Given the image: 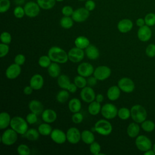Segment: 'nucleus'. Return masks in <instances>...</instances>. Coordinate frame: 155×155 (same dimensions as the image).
I'll use <instances>...</instances> for the list:
<instances>
[{
  "label": "nucleus",
  "mask_w": 155,
  "mask_h": 155,
  "mask_svg": "<svg viewBox=\"0 0 155 155\" xmlns=\"http://www.w3.org/2000/svg\"><path fill=\"white\" fill-rule=\"evenodd\" d=\"M48 56L51 61L59 64L66 63L68 59V53L62 48L57 46L51 47L48 50Z\"/></svg>",
  "instance_id": "obj_1"
},
{
  "label": "nucleus",
  "mask_w": 155,
  "mask_h": 155,
  "mask_svg": "<svg viewBox=\"0 0 155 155\" xmlns=\"http://www.w3.org/2000/svg\"><path fill=\"white\" fill-rule=\"evenodd\" d=\"M96 4L92 0H88L85 4V8H86L88 11H92L95 8Z\"/></svg>",
  "instance_id": "obj_54"
},
{
  "label": "nucleus",
  "mask_w": 155,
  "mask_h": 155,
  "mask_svg": "<svg viewBox=\"0 0 155 155\" xmlns=\"http://www.w3.org/2000/svg\"><path fill=\"white\" fill-rule=\"evenodd\" d=\"M38 130L40 134L42 136H48L50 135L52 131V128L48 123H43L39 125Z\"/></svg>",
  "instance_id": "obj_34"
},
{
  "label": "nucleus",
  "mask_w": 155,
  "mask_h": 155,
  "mask_svg": "<svg viewBox=\"0 0 155 155\" xmlns=\"http://www.w3.org/2000/svg\"><path fill=\"white\" fill-rule=\"evenodd\" d=\"M10 126L18 134L24 135L28 129V123L21 116H15L12 118Z\"/></svg>",
  "instance_id": "obj_2"
},
{
  "label": "nucleus",
  "mask_w": 155,
  "mask_h": 155,
  "mask_svg": "<svg viewBox=\"0 0 155 155\" xmlns=\"http://www.w3.org/2000/svg\"><path fill=\"white\" fill-rule=\"evenodd\" d=\"M135 144L137 149L142 152L147 151L152 147L151 140L145 135H138L136 138Z\"/></svg>",
  "instance_id": "obj_7"
},
{
  "label": "nucleus",
  "mask_w": 155,
  "mask_h": 155,
  "mask_svg": "<svg viewBox=\"0 0 155 155\" xmlns=\"http://www.w3.org/2000/svg\"><path fill=\"white\" fill-rule=\"evenodd\" d=\"M117 116L122 120H127L131 116V111L126 107H122L118 110Z\"/></svg>",
  "instance_id": "obj_39"
},
{
  "label": "nucleus",
  "mask_w": 155,
  "mask_h": 155,
  "mask_svg": "<svg viewBox=\"0 0 155 155\" xmlns=\"http://www.w3.org/2000/svg\"><path fill=\"white\" fill-rule=\"evenodd\" d=\"M117 86L121 91L127 93L133 92L135 88V85L133 80L127 77L120 79L117 82Z\"/></svg>",
  "instance_id": "obj_8"
},
{
  "label": "nucleus",
  "mask_w": 155,
  "mask_h": 155,
  "mask_svg": "<svg viewBox=\"0 0 155 155\" xmlns=\"http://www.w3.org/2000/svg\"><path fill=\"white\" fill-rule=\"evenodd\" d=\"M94 129L95 131L102 136H108L111 133L113 127L107 119H100L95 123Z\"/></svg>",
  "instance_id": "obj_4"
},
{
  "label": "nucleus",
  "mask_w": 155,
  "mask_h": 155,
  "mask_svg": "<svg viewBox=\"0 0 155 155\" xmlns=\"http://www.w3.org/2000/svg\"><path fill=\"white\" fill-rule=\"evenodd\" d=\"M14 61H15V64H16L19 65H22L25 63V57L22 54H18L15 56V58L14 59Z\"/></svg>",
  "instance_id": "obj_53"
},
{
  "label": "nucleus",
  "mask_w": 155,
  "mask_h": 155,
  "mask_svg": "<svg viewBox=\"0 0 155 155\" xmlns=\"http://www.w3.org/2000/svg\"><path fill=\"white\" fill-rule=\"evenodd\" d=\"M12 118L7 112H2L0 114V128L1 130L7 128L11 122Z\"/></svg>",
  "instance_id": "obj_26"
},
{
  "label": "nucleus",
  "mask_w": 155,
  "mask_h": 155,
  "mask_svg": "<svg viewBox=\"0 0 155 155\" xmlns=\"http://www.w3.org/2000/svg\"><path fill=\"white\" fill-rule=\"evenodd\" d=\"M97 79L93 76H89L87 79V84L89 85L90 87H93L97 84Z\"/></svg>",
  "instance_id": "obj_55"
},
{
  "label": "nucleus",
  "mask_w": 155,
  "mask_h": 155,
  "mask_svg": "<svg viewBox=\"0 0 155 155\" xmlns=\"http://www.w3.org/2000/svg\"><path fill=\"white\" fill-rule=\"evenodd\" d=\"M81 140L86 144H91L94 142L95 137L93 133L88 130H84L81 133Z\"/></svg>",
  "instance_id": "obj_28"
},
{
  "label": "nucleus",
  "mask_w": 155,
  "mask_h": 155,
  "mask_svg": "<svg viewBox=\"0 0 155 155\" xmlns=\"http://www.w3.org/2000/svg\"><path fill=\"white\" fill-rule=\"evenodd\" d=\"M120 89L118 86L113 85L110 87L107 92V96L109 100L114 101L118 99L120 95Z\"/></svg>",
  "instance_id": "obj_24"
},
{
  "label": "nucleus",
  "mask_w": 155,
  "mask_h": 155,
  "mask_svg": "<svg viewBox=\"0 0 155 155\" xmlns=\"http://www.w3.org/2000/svg\"><path fill=\"white\" fill-rule=\"evenodd\" d=\"M152 36V31L149 26L144 25L139 27L137 30L138 39L142 42H147L149 41Z\"/></svg>",
  "instance_id": "obj_18"
},
{
  "label": "nucleus",
  "mask_w": 155,
  "mask_h": 155,
  "mask_svg": "<svg viewBox=\"0 0 155 155\" xmlns=\"http://www.w3.org/2000/svg\"><path fill=\"white\" fill-rule=\"evenodd\" d=\"M33 90V88L30 85H27L24 87L23 90V92L26 95H30L32 93Z\"/></svg>",
  "instance_id": "obj_57"
},
{
  "label": "nucleus",
  "mask_w": 155,
  "mask_h": 155,
  "mask_svg": "<svg viewBox=\"0 0 155 155\" xmlns=\"http://www.w3.org/2000/svg\"><path fill=\"white\" fill-rule=\"evenodd\" d=\"M42 119L46 123L51 124L54 122L57 119L56 111L52 109H46L41 114Z\"/></svg>",
  "instance_id": "obj_21"
},
{
  "label": "nucleus",
  "mask_w": 155,
  "mask_h": 155,
  "mask_svg": "<svg viewBox=\"0 0 155 155\" xmlns=\"http://www.w3.org/2000/svg\"><path fill=\"white\" fill-rule=\"evenodd\" d=\"M133 27V22L129 19H123L120 20L117 25L118 30L122 33L129 32Z\"/></svg>",
  "instance_id": "obj_20"
},
{
  "label": "nucleus",
  "mask_w": 155,
  "mask_h": 155,
  "mask_svg": "<svg viewBox=\"0 0 155 155\" xmlns=\"http://www.w3.org/2000/svg\"><path fill=\"white\" fill-rule=\"evenodd\" d=\"M51 63V60L47 55L41 56L38 60V64L42 68H48Z\"/></svg>",
  "instance_id": "obj_41"
},
{
  "label": "nucleus",
  "mask_w": 155,
  "mask_h": 155,
  "mask_svg": "<svg viewBox=\"0 0 155 155\" xmlns=\"http://www.w3.org/2000/svg\"><path fill=\"white\" fill-rule=\"evenodd\" d=\"M140 132V127L136 122H132L128 125L127 128V133L130 137H136Z\"/></svg>",
  "instance_id": "obj_25"
},
{
  "label": "nucleus",
  "mask_w": 155,
  "mask_h": 155,
  "mask_svg": "<svg viewBox=\"0 0 155 155\" xmlns=\"http://www.w3.org/2000/svg\"><path fill=\"white\" fill-rule=\"evenodd\" d=\"M145 155H155V152L153 150H149L147 151H145L143 153Z\"/></svg>",
  "instance_id": "obj_60"
},
{
  "label": "nucleus",
  "mask_w": 155,
  "mask_h": 155,
  "mask_svg": "<svg viewBox=\"0 0 155 155\" xmlns=\"http://www.w3.org/2000/svg\"><path fill=\"white\" fill-rule=\"evenodd\" d=\"M101 108L102 107L101 103L97 102L96 101H94L90 103L88 107V111L91 115L96 116L101 112Z\"/></svg>",
  "instance_id": "obj_31"
},
{
  "label": "nucleus",
  "mask_w": 155,
  "mask_h": 155,
  "mask_svg": "<svg viewBox=\"0 0 155 155\" xmlns=\"http://www.w3.org/2000/svg\"><path fill=\"white\" fill-rule=\"evenodd\" d=\"M73 19L70 16H64L60 20L61 26L65 29H69L73 25Z\"/></svg>",
  "instance_id": "obj_36"
},
{
  "label": "nucleus",
  "mask_w": 155,
  "mask_h": 155,
  "mask_svg": "<svg viewBox=\"0 0 155 155\" xmlns=\"http://www.w3.org/2000/svg\"><path fill=\"white\" fill-rule=\"evenodd\" d=\"M84 119L83 115L79 111L74 113L71 116V120L74 124H80L82 122Z\"/></svg>",
  "instance_id": "obj_50"
},
{
  "label": "nucleus",
  "mask_w": 155,
  "mask_h": 155,
  "mask_svg": "<svg viewBox=\"0 0 155 155\" xmlns=\"http://www.w3.org/2000/svg\"><path fill=\"white\" fill-rule=\"evenodd\" d=\"M80 96L84 102L90 104L95 100L96 94L94 90L90 86H86L82 88L80 93Z\"/></svg>",
  "instance_id": "obj_14"
},
{
  "label": "nucleus",
  "mask_w": 155,
  "mask_h": 155,
  "mask_svg": "<svg viewBox=\"0 0 155 155\" xmlns=\"http://www.w3.org/2000/svg\"><path fill=\"white\" fill-rule=\"evenodd\" d=\"M26 120L28 124L31 125L37 122L38 121V115L34 113H30L26 116Z\"/></svg>",
  "instance_id": "obj_49"
},
{
  "label": "nucleus",
  "mask_w": 155,
  "mask_h": 155,
  "mask_svg": "<svg viewBox=\"0 0 155 155\" xmlns=\"http://www.w3.org/2000/svg\"><path fill=\"white\" fill-rule=\"evenodd\" d=\"M0 39L2 43L9 44L12 41V36L10 33L7 31H4L1 33Z\"/></svg>",
  "instance_id": "obj_45"
},
{
  "label": "nucleus",
  "mask_w": 155,
  "mask_h": 155,
  "mask_svg": "<svg viewBox=\"0 0 155 155\" xmlns=\"http://www.w3.org/2000/svg\"><path fill=\"white\" fill-rule=\"evenodd\" d=\"M44 78L39 74H35L31 76L30 80V85L33 90H38L42 88L44 85Z\"/></svg>",
  "instance_id": "obj_19"
},
{
  "label": "nucleus",
  "mask_w": 155,
  "mask_h": 155,
  "mask_svg": "<svg viewBox=\"0 0 155 155\" xmlns=\"http://www.w3.org/2000/svg\"><path fill=\"white\" fill-rule=\"evenodd\" d=\"M28 108L31 112L39 115L42 114L44 111V105L38 100H31L28 104Z\"/></svg>",
  "instance_id": "obj_23"
},
{
  "label": "nucleus",
  "mask_w": 155,
  "mask_h": 155,
  "mask_svg": "<svg viewBox=\"0 0 155 155\" xmlns=\"http://www.w3.org/2000/svg\"><path fill=\"white\" fill-rule=\"evenodd\" d=\"M62 1H64V0H56V1H58V2H61Z\"/></svg>",
  "instance_id": "obj_62"
},
{
  "label": "nucleus",
  "mask_w": 155,
  "mask_h": 155,
  "mask_svg": "<svg viewBox=\"0 0 155 155\" xmlns=\"http://www.w3.org/2000/svg\"><path fill=\"white\" fill-rule=\"evenodd\" d=\"M50 137L54 142L58 144H62L67 140L66 133L58 128H55L52 130L50 134Z\"/></svg>",
  "instance_id": "obj_16"
},
{
  "label": "nucleus",
  "mask_w": 155,
  "mask_h": 155,
  "mask_svg": "<svg viewBox=\"0 0 155 155\" xmlns=\"http://www.w3.org/2000/svg\"><path fill=\"white\" fill-rule=\"evenodd\" d=\"M78 1H84V0H78Z\"/></svg>",
  "instance_id": "obj_63"
},
{
  "label": "nucleus",
  "mask_w": 155,
  "mask_h": 155,
  "mask_svg": "<svg viewBox=\"0 0 155 155\" xmlns=\"http://www.w3.org/2000/svg\"><path fill=\"white\" fill-rule=\"evenodd\" d=\"M145 53L147 56L150 58H153L155 56V44H149L146 49Z\"/></svg>",
  "instance_id": "obj_48"
},
{
  "label": "nucleus",
  "mask_w": 155,
  "mask_h": 155,
  "mask_svg": "<svg viewBox=\"0 0 155 155\" xmlns=\"http://www.w3.org/2000/svg\"><path fill=\"white\" fill-rule=\"evenodd\" d=\"M136 24L137 26L140 27L143 26V25L145 24V22L144 19L140 18H138V19L136 20Z\"/></svg>",
  "instance_id": "obj_58"
},
{
  "label": "nucleus",
  "mask_w": 155,
  "mask_h": 155,
  "mask_svg": "<svg viewBox=\"0 0 155 155\" xmlns=\"http://www.w3.org/2000/svg\"><path fill=\"white\" fill-rule=\"evenodd\" d=\"M95 101L99 103H101L104 101V96L102 94H97V95H96Z\"/></svg>",
  "instance_id": "obj_59"
},
{
  "label": "nucleus",
  "mask_w": 155,
  "mask_h": 155,
  "mask_svg": "<svg viewBox=\"0 0 155 155\" xmlns=\"http://www.w3.org/2000/svg\"><path fill=\"white\" fill-rule=\"evenodd\" d=\"M40 133L35 128H29L24 134V137L30 141H35L38 139Z\"/></svg>",
  "instance_id": "obj_33"
},
{
  "label": "nucleus",
  "mask_w": 155,
  "mask_h": 155,
  "mask_svg": "<svg viewBox=\"0 0 155 155\" xmlns=\"http://www.w3.org/2000/svg\"><path fill=\"white\" fill-rule=\"evenodd\" d=\"M10 7V0H0V12H6Z\"/></svg>",
  "instance_id": "obj_46"
},
{
  "label": "nucleus",
  "mask_w": 155,
  "mask_h": 155,
  "mask_svg": "<svg viewBox=\"0 0 155 155\" xmlns=\"http://www.w3.org/2000/svg\"><path fill=\"white\" fill-rule=\"evenodd\" d=\"M89 150L91 154L94 155H99L101 150V147L98 142L94 141L90 144Z\"/></svg>",
  "instance_id": "obj_42"
},
{
  "label": "nucleus",
  "mask_w": 155,
  "mask_h": 155,
  "mask_svg": "<svg viewBox=\"0 0 155 155\" xmlns=\"http://www.w3.org/2000/svg\"><path fill=\"white\" fill-rule=\"evenodd\" d=\"M111 74L110 68L106 65H100L94 69L93 76L98 81H104L108 79Z\"/></svg>",
  "instance_id": "obj_9"
},
{
  "label": "nucleus",
  "mask_w": 155,
  "mask_h": 155,
  "mask_svg": "<svg viewBox=\"0 0 155 155\" xmlns=\"http://www.w3.org/2000/svg\"><path fill=\"white\" fill-rule=\"evenodd\" d=\"M145 25L150 27L155 25V14L153 13H149L146 15L144 18Z\"/></svg>",
  "instance_id": "obj_43"
},
{
  "label": "nucleus",
  "mask_w": 155,
  "mask_h": 155,
  "mask_svg": "<svg viewBox=\"0 0 155 155\" xmlns=\"http://www.w3.org/2000/svg\"><path fill=\"white\" fill-rule=\"evenodd\" d=\"M74 83L76 85L78 88H83L87 86V80L85 79V77L79 74L78 76H76L74 78Z\"/></svg>",
  "instance_id": "obj_40"
},
{
  "label": "nucleus",
  "mask_w": 155,
  "mask_h": 155,
  "mask_svg": "<svg viewBox=\"0 0 155 155\" xmlns=\"http://www.w3.org/2000/svg\"><path fill=\"white\" fill-rule=\"evenodd\" d=\"M68 91H67L65 89H63L62 90L59 91L56 96V99L57 101L61 104H63L67 102V101L69 98V93Z\"/></svg>",
  "instance_id": "obj_37"
},
{
  "label": "nucleus",
  "mask_w": 155,
  "mask_h": 155,
  "mask_svg": "<svg viewBox=\"0 0 155 155\" xmlns=\"http://www.w3.org/2000/svg\"><path fill=\"white\" fill-rule=\"evenodd\" d=\"M90 44L89 39L84 36H79L74 40L75 47L81 49H85Z\"/></svg>",
  "instance_id": "obj_30"
},
{
  "label": "nucleus",
  "mask_w": 155,
  "mask_h": 155,
  "mask_svg": "<svg viewBox=\"0 0 155 155\" xmlns=\"http://www.w3.org/2000/svg\"><path fill=\"white\" fill-rule=\"evenodd\" d=\"M93 66L88 62H82L80 64L77 68V72L78 74L85 78H88L91 76L94 73Z\"/></svg>",
  "instance_id": "obj_15"
},
{
  "label": "nucleus",
  "mask_w": 155,
  "mask_h": 155,
  "mask_svg": "<svg viewBox=\"0 0 155 155\" xmlns=\"http://www.w3.org/2000/svg\"><path fill=\"white\" fill-rule=\"evenodd\" d=\"M141 128L145 132L151 133L155 128V124L151 120H145L141 123Z\"/></svg>",
  "instance_id": "obj_38"
},
{
  "label": "nucleus",
  "mask_w": 155,
  "mask_h": 155,
  "mask_svg": "<svg viewBox=\"0 0 155 155\" xmlns=\"http://www.w3.org/2000/svg\"><path fill=\"white\" fill-rule=\"evenodd\" d=\"M85 54L87 57L91 60L97 59L100 55L98 48L96 46L91 44H90L85 49Z\"/></svg>",
  "instance_id": "obj_22"
},
{
  "label": "nucleus",
  "mask_w": 155,
  "mask_h": 155,
  "mask_svg": "<svg viewBox=\"0 0 155 155\" xmlns=\"http://www.w3.org/2000/svg\"><path fill=\"white\" fill-rule=\"evenodd\" d=\"M81 107V102L78 98H73L68 102V108L73 113L80 111Z\"/></svg>",
  "instance_id": "obj_29"
},
{
  "label": "nucleus",
  "mask_w": 155,
  "mask_h": 155,
  "mask_svg": "<svg viewBox=\"0 0 155 155\" xmlns=\"http://www.w3.org/2000/svg\"><path fill=\"white\" fill-rule=\"evenodd\" d=\"M85 56V51L83 49L77 47L71 48L68 52V59L73 63H78L82 61Z\"/></svg>",
  "instance_id": "obj_10"
},
{
  "label": "nucleus",
  "mask_w": 155,
  "mask_h": 155,
  "mask_svg": "<svg viewBox=\"0 0 155 155\" xmlns=\"http://www.w3.org/2000/svg\"><path fill=\"white\" fill-rule=\"evenodd\" d=\"M153 150H154V151L155 152V143H154V145H153Z\"/></svg>",
  "instance_id": "obj_61"
},
{
  "label": "nucleus",
  "mask_w": 155,
  "mask_h": 155,
  "mask_svg": "<svg viewBox=\"0 0 155 155\" xmlns=\"http://www.w3.org/2000/svg\"><path fill=\"white\" fill-rule=\"evenodd\" d=\"M118 110L116 105L111 103H107L101 108V114L106 119H113L117 116Z\"/></svg>",
  "instance_id": "obj_6"
},
{
  "label": "nucleus",
  "mask_w": 155,
  "mask_h": 155,
  "mask_svg": "<svg viewBox=\"0 0 155 155\" xmlns=\"http://www.w3.org/2000/svg\"><path fill=\"white\" fill-rule=\"evenodd\" d=\"M131 117L136 123H142L146 120L147 112L146 109L141 105L136 104L133 105L130 110Z\"/></svg>",
  "instance_id": "obj_3"
},
{
  "label": "nucleus",
  "mask_w": 155,
  "mask_h": 155,
  "mask_svg": "<svg viewBox=\"0 0 155 155\" xmlns=\"http://www.w3.org/2000/svg\"><path fill=\"white\" fill-rule=\"evenodd\" d=\"M67 140L72 144L78 143L81 140V133L76 127L70 128L66 133Z\"/></svg>",
  "instance_id": "obj_13"
},
{
  "label": "nucleus",
  "mask_w": 155,
  "mask_h": 155,
  "mask_svg": "<svg viewBox=\"0 0 155 155\" xmlns=\"http://www.w3.org/2000/svg\"><path fill=\"white\" fill-rule=\"evenodd\" d=\"M24 10L25 15L30 18H35L37 16L40 12V7L37 2L30 1L27 2L24 5Z\"/></svg>",
  "instance_id": "obj_11"
},
{
  "label": "nucleus",
  "mask_w": 155,
  "mask_h": 155,
  "mask_svg": "<svg viewBox=\"0 0 155 155\" xmlns=\"http://www.w3.org/2000/svg\"><path fill=\"white\" fill-rule=\"evenodd\" d=\"M48 73L51 78H58L61 73V68L57 62H52L47 68Z\"/></svg>",
  "instance_id": "obj_27"
},
{
  "label": "nucleus",
  "mask_w": 155,
  "mask_h": 155,
  "mask_svg": "<svg viewBox=\"0 0 155 155\" xmlns=\"http://www.w3.org/2000/svg\"><path fill=\"white\" fill-rule=\"evenodd\" d=\"M18 139V133L12 128L5 130L1 137V141L2 144L6 146H10L14 144Z\"/></svg>",
  "instance_id": "obj_5"
},
{
  "label": "nucleus",
  "mask_w": 155,
  "mask_h": 155,
  "mask_svg": "<svg viewBox=\"0 0 155 155\" xmlns=\"http://www.w3.org/2000/svg\"><path fill=\"white\" fill-rule=\"evenodd\" d=\"M9 51L8 44L1 43L0 44V57L3 58L5 56Z\"/></svg>",
  "instance_id": "obj_51"
},
{
  "label": "nucleus",
  "mask_w": 155,
  "mask_h": 155,
  "mask_svg": "<svg viewBox=\"0 0 155 155\" xmlns=\"http://www.w3.org/2000/svg\"><path fill=\"white\" fill-rule=\"evenodd\" d=\"M17 153L20 155H28L30 153V149L27 145L22 143L17 147Z\"/></svg>",
  "instance_id": "obj_44"
},
{
  "label": "nucleus",
  "mask_w": 155,
  "mask_h": 155,
  "mask_svg": "<svg viewBox=\"0 0 155 155\" xmlns=\"http://www.w3.org/2000/svg\"><path fill=\"white\" fill-rule=\"evenodd\" d=\"M15 63L9 65L5 71V76L9 79H15L17 78L21 72V68Z\"/></svg>",
  "instance_id": "obj_17"
},
{
  "label": "nucleus",
  "mask_w": 155,
  "mask_h": 155,
  "mask_svg": "<svg viewBox=\"0 0 155 155\" xmlns=\"http://www.w3.org/2000/svg\"><path fill=\"white\" fill-rule=\"evenodd\" d=\"M37 3L41 8L44 10H49L52 8L54 5L56 0H36Z\"/></svg>",
  "instance_id": "obj_35"
},
{
  "label": "nucleus",
  "mask_w": 155,
  "mask_h": 155,
  "mask_svg": "<svg viewBox=\"0 0 155 155\" xmlns=\"http://www.w3.org/2000/svg\"><path fill=\"white\" fill-rule=\"evenodd\" d=\"M78 89V87L76 86V85L74 83H70V84L69 85V86L67 88V90L68 91V92L71 93H74Z\"/></svg>",
  "instance_id": "obj_56"
},
{
  "label": "nucleus",
  "mask_w": 155,
  "mask_h": 155,
  "mask_svg": "<svg viewBox=\"0 0 155 155\" xmlns=\"http://www.w3.org/2000/svg\"><path fill=\"white\" fill-rule=\"evenodd\" d=\"M13 14L16 18H22L25 15L24 8L21 6H17L13 10Z\"/></svg>",
  "instance_id": "obj_47"
},
{
  "label": "nucleus",
  "mask_w": 155,
  "mask_h": 155,
  "mask_svg": "<svg viewBox=\"0 0 155 155\" xmlns=\"http://www.w3.org/2000/svg\"><path fill=\"white\" fill-rule=\"evenodd\" d=\"M90 11L86 8L81 7L74 10L71 18L73 21L77 22H82L86 21L90 15Z\"/></svg>",
  "instance_id": "obj_12"
},
{
  "label": "nucleus",
  "mask_w": 155,
  "mask_h": 155,
  "mask_svg": "<svg viewBox=\"0 0 155 155\" xmlns=\"http://www.w3.org/2000/svg\"><path fill=\"white\" fill-rule=\"evenodd\" d=\"M57 83L60 88L67 90L71 82L70 79L67 75L61 74L58 77Z\"/></svg>",
  "instance_id": "obj_32"
},
{
  "label": "nucleus",
  "mask_w": 155,
  "mask_h": 155,
  "mask_svg": "<svg viewBox=\"0 0 155 155\" xmlns=\"http://www.w3.org/2000/svg\"><path fill=\"white\" fill-rule=\"evenodd\" d=\"M62 13L64 16H70L72 15L74 10H73V8L70 5H65L62 8Z\"/></svg>",
  "instance_id": "obj_52"
}]
</instances>
